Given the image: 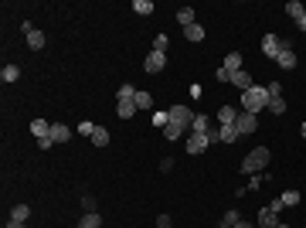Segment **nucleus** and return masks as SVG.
Returning a JSON list of instances; mask_svg holds the SVG:
<instances>
[{
	"mask_svg": "<svg viewBox=\"0 0 306 228\" xmlns=\"http://www.w3.org/2000/svg\"><path fill=\"white\" fill-rule=\"evenodd\" d=\"M242 106H245V113L259 116L265 106H269V89L265 85H252L249 92H242Z\"/></svg>",
	"mask_w": 306,
	"mask_h": 228,
	"instance_id": "1",
	"label": "nucleus"
},
{
	"mask_svg": "<svg viewBox=\"0 0 306 228\" xmlns=\"http://www.w3.org/2000/svg\"><path fill=\"white\" fill-rule=\"evenodd\" d=\"M269 160H272L269 147H255L249 157L242 160V174H255V171H262V167H269Z\"/></svg>",
	"mask_w": 306,
	"mask_h": 228,
	"instance_id": "2",
	"label": "nucleus"
},
{
	"mask_svg": "<svg viewBox=\"0 0 306 228\" xmlns=\"http://www.w3.org/2000/svg\"><path fill=\"white\" fill-rule=\"evenodd\" d=\"M170 123H177V126H184V129H191L194 109H191V106H170Z\"/></svg>",
	"mask_w": 306,
	"mask_h": 228,
	"instance_id": "3",
	"label": "nucleus"
},
{
	"mask_svg": "<svg viewBox=\"0 0 306 228\" xmlns=\"http://www.w3.org/2000/svg\"><path fill=\"white\" fill-rule=\"evenodd\" d=\"M235 129H238V137H245V133H255V129H259V119H255L252 113H242V116L235 119Z\"/></svg>",
	"mask_w": 306,
	"mask_h": 228,
	"instance_id": "4",
	"label": "nucleus"
},
{
	"mask_svg": "<svg viewBox=\"0 0 306 228\" xmlns=\"http://www.w3.org/2000/svg\"><path fill=\"white\" fill-rule=\"evenodd\" d=\"M163 65H167V55H163V51H150V55H147V61H143V69H147L150 75L163 72Z\"/></svg>",
	"mask_w": 306,
	"mask_h": 228,
	"instance_id": "5",
	"label": "nucleus"
},
{
	"mask_svg": "<svg viewBox=\"0 0 306 228\" xmlns=\"http://www.w3.org/2000/svg\"><path fill=\"white\" fill-rule=\"evenodd\" d=\"M208 147H211V140L204 137V133H191V137H187V153H194V157L204 153Z\"/></svg>",
	"mask_w": 306,
	"mask_h": 228,
	"instance_id": "6",
	"label": "nucleus"
},
{
	"mask_svg": "<svg viewBox=\"0 0 306 228\" xmlns=\"http://www.w3.org/2000/svg\"><path fill=\"white\" fill-rule=\"evenodd\" d=\"M255 221H259V228H276L279 225V211H276V208H262Z\"/></svg>",
	"mask_w": 306,
	"mask_h": 228,
	"instance_id": "7",
	"label": "nucleus"
},
{
	"mask_svg": "<svg viewBox=\"0 0 306 228\" xmlns=\"http://www.w3.org/2000/svg\"><path fill=\"white\" fill-rule=\"evenodd\" d=\"M228 85H235V89H242V92H249L252 85H255V82H252V75L245 69L242 72H235V75H231V82H228Z\"/></svg>",
	"mask_w": 306,
	"mask_h": 228,
	"instance_id": "8",
	"label": "nucleus"
},
{
	"mask_svg": "<svg viewBox=\"0 0 306 228\" xmlns=\"http://www.w3.org/2000/svg\"><path fill=\"white\" fill-rule=\"evenodd\" d=\"M218 126H235V119H238V113H235V106H221L218 109Z\"/></svg>",
	"mask_w": 306,
	"mask_h": 228,
	"instance_id": "9",
	"label": "nucleus"
},
{
	"mask_svg": "<svg viewBox=\"0 0 306 228\" xmlns=\"http://www.w3.org/2000/svg\"><path fill=\"white\" fill-rule=\"evenodd\" d=\"M262 51L269 58H279V35H265L262 38Z\"/></svg>",
	"mask_w": 306,
	"mask_h": 228,
	"instance_id": "10",
	"label": "nucleus"
},
{
	"mask_svg": "<svg viewBox=\"0 0 306 228\" xmlns=\"http://www.w3.org/2000/svg\"><path fill=\"white\" fill-rule=\"evenodd\" d=\"M51 140H55V143H68V140H72V129H68L65 123H51Z\"/></svg>",
	"mask_w": 306,
	"mask_h": 228,
	"instance_id": "11",
	"label": "nucleus"
},
{
	"mask_svg": "<svg viewBox=\"0 0 306 228\" xmlns=\"http://www.w3.org/2000/svg\"><path fill=\"white\" fill-rule=\"evenodd\" d=\"M191 133H204V137H208V133H211V119H208V116H201V113H194Z\"/></svg>",
	"mask_w": 306,
	"mask_h": 228,
	"instance_id": "12",
	"label": "nucleus"
},
{
	"mask_svg": "<svg viewBox=\"0 0 306 228\" xmlns=\"http://www.w3.org/2000/svg\"><path fill=\"white\" fill-rule=\"evenodd\" d=\"M31 133L38 140H48V137H51V123H48V119H34V123H31Z\"/></svg>",
	"mask_w": 306,
	"mask_h": 228,
	"instance_id": "13",
	"label": "nucleus"
},
{
	"mask_svg": "<svg viewBox=\"0 0 306 228\" xmlns=\"http://www.w3.org/2000/svg\"><path fill=\"white\" fill-rule=\"evenodd\" d=\"M116 113H119V119H129V116L136 113V95H133V99H119Z\"/></svg>",
	"mask_w": 306,
	"mask_h": 228,
	"instance_id": "14",
	"label": "nucleus"
},
{
	"mask_svg": "<svg viewBox=\"0 0 306 228\" xmlns=\"http://www.w3.org/2000/svg\"><path fill=\"white\" fill-rule=\"evenodd\" d=\"M276 61H279V69H296V65H299V61H296V51H279V58H276Z\"/></svg>",
	"mask_w": 306,
	"mask_h": 228,
	"instance_id": "15",
	"label": "nucleus"
},
{
	"mask_svg": "<svg viewBox=\"0 0 306 228\" xmlns=\"http://www.w3.org/2000/svg\"><path fill=\"white\" fill-rule=\"evenodd\" d=\"M221 69L231 72V75H235V72H242V55H238V51H231V55L225 58V65H221Z\"/></svg>",
	"mask_w": 306,
	"mask_h": 228,
	"instance_id": "16",
	"label": "nucleus"
},
{
	"mask_svg": "<svg viewBox=\"0 0 306 228\" xmlns=\"http://www.w3.org/2000/svg\"><path fill=\"white\" fill-rule=\"evenodd\" d=\"M79 228H102V215L99 211H89V215L79 221Z\"/></svg>",
	"mask_w": 306,
	"mask_h": 228,
	"instance_id": "17",
	"label": "nucleus"
},
{
	"mask_svg": "<svg viewBox=\"0 0 306 228\" xmlns=\"http://www.w3.org/2000/svg\"><path fill=\"white\" fill-rule=\"evenodd\" d=\"M27 48H31V51H41V48H45V35H41L38 27H34L31 35H27Z\"/></svg>",
	"mask_w": 306,
	"mask_h": 228,
	"instance_id": "18",
	"label": "nucleus"
},
{
	"mask_svg": "<svg viewBox=\"0 0 306 228\" xmlns=\"http://www.w3.org/2000/svg\"><path fill=\"white\" fill-rule=\"evenodd\" d=\"M92 143H95V147H109V129H106V126H95V133H92Z\"/></svg>",
	"mask_w": 306,
	"mask_h": 228,
	"instance_id": "19",
	"label": "nucleus"
},
{
	"mask_svg": "<svg viewBox=\"0 0 306 228\" xmlns=\"http://www.w3.org/2000/svg\"><path fill=\"white\" fill-rule=\"evenodd\" d=\"M286 14H289L293 21H299V17H303V14H306V7H303V4H299V0H289V4H286Z\"/></svg>",
	"mask_w": 306,
	"mask_h": 228,
	"instance_id": "20",
	"label": "nucleus"
},
{
	"mask_svg": "<svg viewBox=\"0 0 306 228\" xmlns=\"http://www.w3.org/2000/svg\"><path fill=\"white\" fill-rule=\"evenodd\" d=\"M184 38L187 41H204V27L201 24H191V27H184Z\"/></svg>",
	"mask_w": 306,
	"mask_h": 228,
	"instance_id": "21",
	"label": "nucleus"
},
{
	"mask_svg": "<svg viewBox=\"0 0 306 228\" xmlns=\"http://www.w3.org/2000/svg\"><path fill=\"white\" fill-rule=\"evenodd\" d=\"M269 113H276V116H283L286 113V103H283V95H269V106H265Z\"/></svg>",
	"mask_w": 306,
	"mask_h": 228,
	"instance_id": "22",
	"label": "nucleus"
},
{
	"mask_svg": "<svg viewBox=\"0 0 306 228\" xmlns=\"http://www.w3.org/2000/svg\"><path fill=\"white\" fill-rule=\"evenodd\" d=\"M184 133H187V129H184V126H177V123H167V126H163V137H167V140H181Z\"/></svg>",
	"mask_w": 306,
	"mask_h": 228,
	"instance_id": "23",
	"label": "nucleus"
},
{
	"mask_svg": "<svg viewBox=\"0 0 306 228\" xmlns=\"http://www.w3.org/2000/svg\"><path fill=\"white\" fill-rule=\"evenodd\" d=\"M27 215H31V208L27 205H14L11 208V221H27Z\"/></svg>",
	"mask_w": 306,
	"mask_h": 228,
	"instance_id": "24",
	"label": "nucleus"
},
{
	"mask_svg": "<svg viewBox=\"0 0 306 228\" xmlns=\"http://www.w3.org/2000/svg\"><path fill=\"white\" fill-rule=\"evenodd\" d=\"M177 21H181V27H191V24H197V21H194V11H191V7H181V11H177Z\"/></svg>",
	"mask_w": 306,
	"mask_h": 228,
	"instance_id": "25",
	"label": "nucleus"
},
{
	"mask_svg": "<svg viewBox=\"0 0 306 228\" xmlns=\"http://www.w3.org/2000/svg\"><path fill=\"white\" fill-rule=\"evenodd\" d=\"M0 79H4V82H17V79H21V69H17V65H4Z\"/></svg>",
	"mask_w": 306,
	"mask_h": 228,
	"instance_id": "26",
	"label": "nucleus"
},
{
	"mask_svg": "<svg viewBox=\"0 0 306 228\" xmlns=\"http://www.w3.org/2000/svg\"><path fill=\"white\" fill-rule=\"evenodd\" d=\"M279 201H283V208H296V205H299V191H283Z\"/></svg>",
	"mask_w": 306,
	"mask_h": 228,
	"instance_id": "27",
	"label": "nucleus"
},
{
	"mask_svg": "<svg viewBox=\"0 0 306 228\" xmlns=\"http://www.w3.org/2000/svg\"><path fill=\"white\" fill-rule=\"evenodd\" d=\"M153 106V95L150 92H136V109H150Z\"/></svg>",
	"mask_w": 306,
	"mask_h": 228,
	"instance_id": "28",
	"label": "nucleus"
},
{
	"mask_svg": "<svg viewBox=\"0 0 306 228\" xmlns=\"http://www.w3.org/2000/svg\"><path fill=\"white\" fill-rule=\"evenodd\" d=\"M133 11L147 17V14H153V4H150V0H133Z\"/></svg>",
	"mask_w": 306,
	"mask_h": 228,
	"instance_id": "29",
	"label": "nucleus"
},
{
	"mask_svg": "<svg viewBox=\"0 0 306 228\" xmlns=\"http://www.w3.org/2000/svg\"><path fill=\"white\" fill-rule=\"evenodd\" d=\"M235 140H238L235 126H221V143H235Z\"/></svg>",
	"mask_w": 306,
	"mask_h": 228,
	"instance_id": "30",
	"label": "nucleus"
},
{
	"mask_svg": "<svg viewBox=\"0 0 306 228\" xmlns=\"http://www.w3.org/2000/svg\"><path fill=\"white\" fill-rule=\"evenodd\" d=\"M238 221H242V215H238L235 208H231V211H225V221H221V225H228V228H235Z\"/></svg>",
	"mask_w": 306,
	"mask_h": 228,
	"instance_id": "31",
	"label": "nucleus"
},
{
	"mask_svg": "<svg viewBox=\"0 0 306 228\" xmlns=\"http://www.w3.org/2000/svg\"><path fill=\"white\" fill-rule=\"evenodd\" d=\"M79 133H82V137H92V133H95V123H92V119H82V123H79Z\"/></svg>",
	"mask_w": 306,
	"mask_h": 228,
	"instance_id": "32",
	"label": "nucleus"
},
{
	"mask_svg": "<svg viewBox=\"0 0 306 228\" xmlns=\"http://www.w3.org/2000/svg\"><path fill=\"white\" fill-rule=\"evenodd\" d=\"M116 95H119V99H133V95H136V89L129 85V82H126V85H119V92H116Z\"/></svg>",
	"mask_w": 306,
	"mask_h": 228,
	"instance_id": "33",
	"label": "nucleus"
},
{
	"mask_svg": "<svg viewBox=\"0 0 306 228\" xmlns=\"http://www.w3.org/2000/svg\"><path fill=\"white\" fill-rule=\"evenodd\" d=\"M153 51H163V55H167V35H157V38H153Z\"/></svg>",
	"mask_w": 306,
	"mask_h": 228,
	"instance_id": "34",
	"label": "nucleus"
},
{
	"mask_svg": "<svg viewBox=\"0 0 306 228\" xmlns=\"http://www.w3.org/2000/svg\"><path fill=\"white\" fill-rule=\"evenodd\" d=\"M153 123H157L160 129H163V126L170 123V113H153Z\"/></svg>",
	"mask_w": 306,
	"mask_h": 228,
	"instance_id": "35",
	"label": "nucleus"
},
{
	"mask_svg": "<svg viewBox=\"0 0 306 228\" xmlns=\"http://www.w3.org/2000/svg\"><path fill=\"white\" fill-rule=\"evenodd\" d=\"M211 143H221V126H211V133H208Z\"/></svg>",
	"mask_w": 306,
	"mask_h": 228,
	"instance_id": "36",
	"label": "nucleus"
},
{
	"mask_svg": "<svg viewBox=\"0 0 306 228\" xmlns=\"http://www.w3.org/2000/svg\"><path fill=\"white\" fill-rule=\"evenodd\" d=\"M82 211H85V215H89V211H95V201H92V198H82Z\"/></svg>",
	"mask_w": 306,
	"mask_h": 228,
	"instance_id": "37",
	"label": "nucleus"
},
{
	"mask_svg": "<svg viewBox=\"0 0 306 228\" xmlns=\"http://www.w3.org/2000/svg\"><path fill=\"white\" fill-rule=\"evenodd\" d=\"M215 79H218V82H231V72H225V69H218V72H215Z\"/></svg>",
	"mask_w": 306,
	"mask_h": 228,
	"instance_id": "38",
	"label": "nucleus"
},
{
	"mask_svg": "<svg viewBox=\"0 0 306 228\" xmlns=\"http://www.w3.org/2000/svg\"><path fill=\"white\" fill-rule=\"evenodd\" d=\"M157 228H170V215H160L157 218Z\"/></svg>",
	"mask_w": 306,
	"mask_h": 228,
	"instance_id": "39",
	"label": "nucleus"
},
{
	"mask_svg": "<svg viewBox=\"0 0 306 228\" xmlns=\"http://www.w3.org/2000/svg\"><path fill=\"white\" fill-rule=\"evenodd\" d=\"M296 27H299V31H303V35H306V14H303V17H299V21H296Z\"/></svg>",
	"mask_w": 306,
	"mask_h": 228,
	"instance_id": "40",
	"label": "nucleus"
},
{
	"mask_svg": "<svg viewBox=\"0 0 306 228\" xmlns=\"http://www.w3.org/2000/svg\"><path fill=\"white\" fill-rule=\"evenodd\" d=\"M7 228H24V221H7Z\"/></svg>",
	"mask_w": 306,
	"mask_h": 228,
	"instance_id": "41",
	"label": "nucleus"
},
{
	"mask_svg": "<svg viewBox=\"0 0 306 228\" xmlns=\"http://www.w3.org/2000/svg\"><path fill=\"white\" fill-rule=\"evenodd\" d=\"M235 228H252V221H238V225Z\"/></svg>",
	"mask_w": 306,
	"mask_h": 228,
	"instance_id": "42",
	"label": "nucleus"
},
{
	"mask_svg": "<svg viewBox=\"0 0 306 228\" xmlns=\"http://www.w3.org/2000/svg\"><path fill=\"white\" fill-rule=\"evenodd\" d=\"M303 140H306V123H303Z\"/></svg>",
	"mask_w": 306,
	"mask_h": 228,
	"instance_id": "43",
	"label": "nucleus"
},
{
	"mask_svg": "<svg viewBox=\"0 0 306 228\" xmlns=\"http://www.w3.org/2000/svg\"><path fill=\"white\" fill-rule=\"evenodd\" d=\"M276 228H289V225H276Z\"/></svg>",
	"mask_w": 306,
	"mask_h": 228,
	"instance_id": "44",
	"label": "nucleus"
},
{
	"mask_svg": "<svg viewBox=\"0 0 306 228\" xmlns=\"http://www.w3.org/2000/svg\"><path fill=\"white\" fill-rule=\"evenodd\" d=\"M221 228H228V225H221Z\"/></svg>",
	"mask_w": 306,
	"mask_h": 228,
	"instance_id": "45",
	"label": "nucleus"
},
{
	"mask_svg": "<svg viewBox=\"0 0 306 228\" xmlns=\"http://www.w3.org/2000/svg\"><path fill=\"white\" fill-rule=\"evenodd\" d=\"M75 228H79V225H75Z\"/></svg>",
	"mask_w": 306,
	"mask_h": 228,
	"instance_id": "46",
	"label": "nucleus"
}]
</instances>
